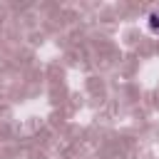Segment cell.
Listing matches in <instances>:
<instances>
[{"label": "cell", "mask_w": 159, "mask_h": 159, "mask_svg": "<svg viewBox=\"0 0 159 159\" xmlns=\"http://www.w3.org/2000/svg\"><path fill=\"white\" fill-rule=\"evenodd\" d=\"M149 25H152L154 32H159V12H152L149 15Z\"/></svg>", "instance_id": "cell-1"}]
</instances>
